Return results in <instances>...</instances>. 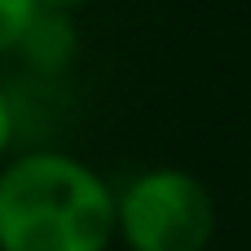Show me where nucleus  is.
<instances>
[{"instance_id": "nucleus-1", "label": "nucleus", "mask_w": 251, "mask_h": 251, "mask_svg": "<svg viewBox=\"0 0 251 251\" xmlns=\"http://www.w3.org/2000/svg\"><path fill=\"white\" fill-rule=\"evenodd\" d=\"M115 181L66 146H18L0 163V251H110Z\"/></svg>"}, {"instance_id": "nucleus-2", "label": "nucleus", "mask_w": 251, "mask_h": 251, "mask_svg": "<svg viewBox=\"0 0 251 251\" xmlns=\"http://www.w3.org/2000/svg\"><path fill=\"white\" fill-rule=\"evenodd\" d=\"M216 229V194L181 163H150L115 185V247L124 251H207Z\"/></svg>"}, {"instance_id": "nucleus-3", "label": "nucleus", "mask_w": 251, "mask_h": 251, "mask_svg": "<svg viewBox=\"0 0 251 251\" xmlns=\"http://www.w3.org/2000/svg\"><path fill=\"white\" fill-rule=\"evenodd\" d=\"M75 57H79V31H75V13H53V9H44L40 18H35V26H31V35L22 40V49H18V57L13 62H22L26 71H35V75H62V71H71L75 66Z\"/></svg>"}, {"instance_id": "nucleus-4", "label": "nucleus", "mask_w": 251, "mask_h": 251, "mask_svg": "<svg viewBox=\"0 0 251 251\" xmlns=\"http://www.w3.org/2000/svg\"><path fill=\"white\" fill-rule=\"evenodd\" d=\"M44 13L40 0H0V62H13L22 40L31 35L35 18Z\"/></svg>"}, {"instance_id": "nucleus-5", "label": "nucleus", "mask_w": 251, "mask_h": 251, "mask_svg": "<svg viewBox=\"0 0 251 251\" xmlns=\"http://www.w3.org/2000/svg\"><path fill=\"white\" fill-rule=\"evenodd\" d=\"M18 97H13V88H9V79L0 75V163L18 150Z\"/></svg>"}, {"instance_id": "nucleus-6", "label": "nucleus", "mask_w": 251, "mask_h": 251, "mask_svg": "<svg viewBox=\"0 0 251 251\" xmlns=\"http://www.w3.org/2000/svg\"><path fill=\"white\" fill-rule=\"evenodd\" d=\"M44 9H53V13H79V9H88L93 0H40Z\"/></svg>"}]
</instances>
